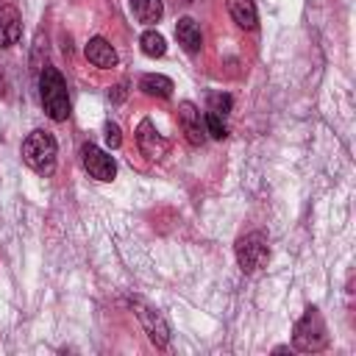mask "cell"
<instances>
[{
  "instance_id": "obj_18",
  "label": "cell",
  "mask_w": 356,
  "mask_h": 356,
  "mask_svg": "<svg viewBox=\"0 0 356 356\" xmlns=\"http://www.w3.org/2000/svg\"><path fill=\"white\" fill-rule=\"evenodd\" d=\"M103 136H106V145H108L111 150H117V147L122 145V134H120V125H117V122H106Z\"/></svg>"
},
{
  "instance_id": "obj_10",
  "label": "cell",
  "mask_w": 356,
  "mask_h": 356,
  "mask_svg": "<svg viewBox=\"0 0 356 356\" xmlns=\"http://www.w3.org/2000/svg\"><path fill=\"white\" fill-rule=\"evenodd\" d=\"M83 53H86V58H89L95 67H100V70H111V67L117 64V53H114V47H111L103 36H92Z\"/></svg>"
},
{
  "instance_id": "obj_5",
  "label": "cell",
  "mask_w": 356,
  "mask_h": 356,
  "mask_svg": "<svg viewBox=\"0 0 356 356\" xmlns=\"http://www.w3.org/2000/svg\"><path fill=\"white\" fill-rule=\"evenodd\" d=\"M131 306H134V312H136V317H139V323H142L147 339H150L156 348H167V342H170V325H167V320L161 317V312L153 309V306H147L145 300H131Z\"/></svg>"
},
{
  "instance_id": "obj_11",
  "label": "cell",
  "mask_w": 356,
  "mask_h": 356,
  "mask_svg": "<svg viewBox=\"0 0 356 356\" xmlns=\"http://www.w3.org/2000/svg\"><path fill=\"white\" fill-rule=\"evenodd\" d=\"M175 39L178 44L186 50V53H197L203 47V36H200V28L192 17H181L178 25H175Z\"/></svg>"
},
{
  "instance_id": "obj_17",
  "label": "cell",
  "mask_w": 356,
  "mask_h": 356,
  "mask_svg": "<svg viewBox=\"0 0 356 356\" xmlns=\"http://www.w3.org/2000/svg\"><path fill=\"white\" fill-rule=\"evenodd\" d=\"M231 95H211L209 97V111H214V114H220V117H225L228 111H231Z\"/></svg>"
},
{
  "instance_id": "obj_4",
  "label": "cell",
  "mask_w": 356,
  "mask_h": 356,
  "mask_svg": "<svg viewBox=\"0 0 356 356\" xmlns=\"http://www.w3.org/2000/svg\"><path fill=\"white\" fill-rule=\"evenodd\" d=\"M267 259H270V248H267V236L261 231H250L236 239V264L242 273L261 270L267 264Z\"/></svg>"
},
{
  "instance_id": "obj_3",
  "label": "cell",
  "mask_w": 356,
  "mask_h": 356,
  "mask_svg": "<svg viewBox=\"0 0 356 356\" xmlns=\"http://www.w3.org/2000/svg\"><path fill=\"white\" fill-rule=\"evenodd\" d=\"M292 348L300 353H320L328 348V328L317 306H309L292 328Z\"/></svg>"
},
{
  "instance_id": "obj_12",
  "label": "cell",
  "mask_w": 356,
  "mask_h": 356,
  "mask_svg": "<svg viewBox=\"0 0 356 356\" xmlns=\"http://www.w3.org/2000/svg\"><path fill=\"white\" fill-rule=\"evenodd\" d=\"M228 14L231 19L245 28V31H253L256 22H259V14H256V3L253 0H228Z\"/></svg>"
},
{
  "instance_id": "obj_9",
  "label": "cell",
  "mask_w": 356,
  "mask_h": 356,
  "mask_svg": "<svg viewBox=\"0 0 356 356\" xmlns=\"http://www.w3.org/2000/svg\"><path fill=\"white\" fill-rule=\"evenodd\" d=\"M22 36V19L14 6H0V47L17 44Z\"/></svg>"
},
{
  "instance_id": "obj_14",
  "label": "cell",
  "mask_w": 356,
  "mask_h": 356,
  "mask_svg": "<svg viewBox=\"0 0 356 356\" xmlns=\"http://www.w3.org/2000/svg\"><path fill=\"white\" fill-rule=\"evenodd\" d=\"M131 11L139 22L150 25V22H159L161 14H164V6L161 0H131Z\"/></svg>"
},
{
  "instance_id": "obj_16",
  "label": "cell",
  "mask_w": 356,
  "mask_h": 356,
  "mask_svg": "<svg viewBox=\"0 0 356 356\" xmlns=\"http://www.w3.org/2000/svg\"><path fill=\"white\" fill-rule=\"evenodd\" d=\"M203 122H206V134H209L211 139H225V136H228V128H225V120H222L220 114H214V111H206V117H203Z\"/></svg>"
},
{
  "instance_id": "obj_6",
  "label": "cell",
  "mask_w": 356,
  "mask_h": 356,
  "mask_svg": "<svg viewBox=\"0 0 356 356\" xmlns=\"http://www.w3.org/2000/svg\"><path fill=\"white\" fill-rule=\"evenodd\" d=\"M81 161H83V170H86L95 181H114V175H117V164H114L111 153L100 150V147L92 145V142H86V145L81 147Z\"/></svg>"
},
{
  "instance_id": "obj_13",
  "label": "cell",
  "mask_w": 356,
  "mask_h": 356,
  "mask_svg": "<svg viewBox=\"0 0 356 356\" xmlns=\"http://www.w3.org/2000/svg\"><path fill=\"white\" fill-rule=\"evenodd\" d=\"M139 89L147 95V97H170L172 95V81L167 75H159V72H147L139 78Z\"/></svg>"
},
{
  "instance_id": "obj_7",
  "label": "cell",
  "mask_w": 356,
  "mask_h": 356,
  "mask_svg": "<svg viewBox=\"0 0 356 356\" xmlns=\"http://www.w3.org/2000/svg\"><path fill=\"white\" fill-rule=\"evenodd\" d=\"M178 122H181V131H184V136H186V142L192 147H200L206 142V122H203V117H200L195 103L184 100L178 106Z\"/></svg>"
},
{
  "instance_id": "obj_2",
  "label": "cell",
  "mask_w": 356,
  "mask_h": 356,
  "mask_svg": "<svg viewBox=\"0 0 356 356\" xmlns=\"http://www.w3.org/2000/svg\"><path fill=\"white\" fill-rule=\"evenodd\" d=\"M56 156H58V145L53 139L50 131H31L22 142V161L42 178L56 172Z\"/></svg>"
},
{
  "instance_id": "obj_15",
  "label": "cell",
  "mask_w": 356,
  "mask_h": 356,
  "mask_svg": "<svg viewBox=\"0 0 356 356\" xmlns=\"http://www.w3.org/2000/svg\"><path fill=\"white\" fill-rule=\"evenodd\" d=\"M139 47H142V53L147 58H161L167 53V42H164V36L159 31H145L139 36Z\"/></svg>"
},
{
  "instance_id": "obj_1",
  "label": "cell",
  "mask_w": 356,
  "mask_h": 356,
  "mask_svg": "<svg viewBox=\"0 0 356 356\" xmlns=\"http://www.w3.org/2000/svg\"><path fill=\"white\" fill-rule=\"evenodd\" d=\"M39 97H42V106H44V111L53 122H64L70 117L67 83H64L61 72L50 64H44L42 72H39Z\"/></svg>"
},
{
  "instance_id": "obj_8",
  "label": "cell",
  "mask_w": 356,
  "mask_h": 356,
  "mask_svg": "<svg viewBox=\"0 0 356 356\" xmlns=\"http://www.w3.org/2000/svg\"><path fill=\"white\" fill-rule=\"evenodd\" d=\"M136 147H139V153L147 156V159H161V156L170 150V142L156 131V122L145 117V120L139 122V128H136Z\"/></svg>"
}]
</instances>
